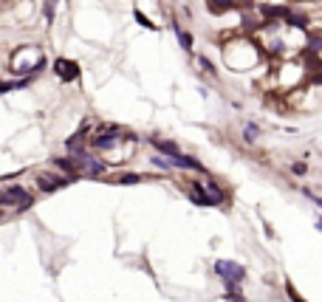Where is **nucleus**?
I'll return each mask as SVG.
<instances>
[{"label":"nucleus","mask_w":322,"mask_h":302,"mask_svg":"<svg viewBox=\"0 0 322 302\" xmlns=\"http://www.w3.org/2000/svg\"><path fill=\"white\" fill-rule=\"evenodd\" d=\"M6 200H17L20 204V209H26V206H31V195L26 192V189H20V187H12V189H6V195H3Z\"/></svg>","instance_id":"nucleus-6"},{"label":"nucleus","mask_w":322,"mask_h":302,"mask_svg":"<svg viewBox=\"0 0 322 302\" xmlns=\"http://www.w3.org/2000/svg\"><path fill=\"white\" fill-rule=\"evenodd\" d=\"M167 167H181V169H204V164L201 161H195V158H189V156H172V158H167Z\"/></svg>","instance_id":"nucleus-4"},{"label":"nucleus","mask_w":322,"mask_h":302,"mask_svg":"<svg viewBox=\"0 0 322 302\" xmlns=\"http://www.w3.org/2000/svg\"><path fill=\"white\" fill-rule=\"evenodd\" d=\"M136 20H139V23L144 26V29H156V26H153V23H150V20H147V17H144V14H141V12H136Z\"/></svg>","instance_id":"nucleus-13"},{"label":"nucleus","mask_w":322,"mask_h":302,"mask_svg":"<svg viewBox=\"0 0 322 302\" xmlns=\"http://www.w3.org/2000/svg\"><path fill=\"white\" fill-rule=\"evenodd\" d=\"M255 136H257V127L249 124V127H246V141H255Z\"/></svg>","instance_id":"nucleus-14"},{"label":"nucleus","mask_w":322,"mask_h":302,"mask_svg":"<svg viewBox=\"0 0 322 302\" xmlns=\"http://www.w3.org/2000/svg\"><path fill=\"white\" fill-rule=\"evenodd\" d=\"M62 184H65V178H60V175H40V189H45V192L60 189Z\"/></svg>","instance_id":"nucleus-7"},{"label":"nucleus","mask_w":322,"mask_h":302,"mask_svg":"<svg viewBox=\"0 0 322 302\" xmlns=\"http://www.w3.org/2000/svg\"><path fill=\"white\" fill-rule=\"evenodd\" d=\"M54 14H57V0H45V20H54Z\"/></svg>","instance_id":"nucleus-11"},{"label":"nucleus","mask_w":322,"mask_h":302,"mask_svg":"<svg viewBox=\"0 0 322 302\" xmlns=\"http://www.w3.org/2000/svg\"><path fill=\"white\" fill-rule=\"evenodd\" d=\"M54 68H57V73H60L62 79H77V77H79L77 62H71V60H57Z\"/></svg>","instance_id":"nucleus-5"},{"label":"nucleus","mask_w":322,"mask_h":302,"mask_svg":"<svg viewBox=\"0 0 322 302\" xmlns=\"http://www.w3.org/2000/svg\"><path fill=\"white\" fill-rule=\"evenodd\" d=\"M136 181H141V178L133 175V172H130V175H119L116 178V184H136Z\"/></svg>","instance_id":"nucleus-12"},{"label":"nucleus","mask_w":322,"mask_h":302,"mask_svg":"<svg viewBox=\"0 0 322 302\" xmlns=\"http://www.w3.org/2000/svg\"><path fill=\"white\" fill-rule=\"evenodd\" d=\"M119 130H116V127H105V133H93V139H91V147L93 150H113L116 144H119Z\"/></svg>","instance_id":"nucleus-2"},{"label":"nucleus","mask_w":322,"mask_h":302,"mask_svg":"<svg viewBox=\"0 0 322 302\" xmlns=\"http://www.w3.org/2000/svg\"><path fill=\"white\" fill-rule=\"evenodd\" d=\"M187 195H189V200H195L198 206H215V200H212V195H209L207 184L192 181V184L187 187Z\"/></svg>","instance_id":"nucleus-3"},{"label":"nucleus","mask_w":322,"mask_h":302,"mask_svg":"<svg viewBox=\"0 0 322 302\" xmlns=\"http://www.w3.org/2000/svg\"><path fill=\"white\" fill-rule=\"evenodd\" d=\"M232 6H235L232 0H207V9H209V12H215V14H220V12H229Z\"/></svg>","instance_id":"nucleus-8"},{"label":"nucleus","mask_w":322,"mask_h":302,"mask_svg":"<svg viewBox=\"0 0 322 302\" xmlns=\"http://www.w3.org/2000/svg\"><path fill=\"white\" fill-rule=\"evenodd\" d=\"M172 31H176V34H178V42H181L184 48H192V37H189L187 31L181 29V26H178V23H172Z\"/></svg>","instance_id":"nucleus-10"},{"label":"nucleus","mask_w":322,"mask_h":302,"mask_svg":"<svg viewBox=\"0 0 322 302\" xmlns=\"http://www.w3.org/2000/svg\"><path fill=\"white\" fill-rule=\"evenodd\" d=\"M215 271H218L229 285H237L240 280L246 277L243 266H237V263H232V260H218V263H215Z\"/></svg>","instance_id":"nucleus-1"},{"label":"nucleus","mask_w":322,"mask_h":302,"mask_svg":"<svg viewBox=\"0 0 322 302\" xmlns=\"http://www.w3.org/2000/svg\"><path fill=\"white\" fill-rule=\"evenodd\" d=\"M153 144H156L158 147V150H161V153H164V156H181V153H178V147L176 144H172V141H161V139H153Z\"/></svg>","instance_id":"nucleus-9"}]
</instances>
